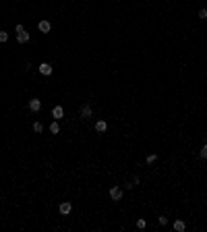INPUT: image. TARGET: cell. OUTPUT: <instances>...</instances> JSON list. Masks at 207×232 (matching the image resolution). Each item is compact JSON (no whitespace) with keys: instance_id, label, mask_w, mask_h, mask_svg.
I'll return each instance as SVG.
<instances>
[{"instance_id":"obj_1","label":"cell","mask_w":207,"mask_h":232,"mask_svg":"<svg viewBox=\"0 0 207 232\" xmlns=\"http://www.w3.org/2000/svg\"><path fill=\"white\" fill-rule=\"evenodd\" d=\"M15 31H17V41H19V44H27V41H29V33L25 31L23 25H17Z\"/></svg>"},{"instance_id":"obj_2","label":"cell","mask_w":207,"mask_h":232,"mask_svg":"<svg viewBox=\"0 0 207 232\" xmlns=\"http://www.w3.org/2000/svg\"><path fill=\"white\" fill-rule=\"evenodd\" d=\"M110 199L112 201H120V199H122V189H120V187H112L110 189Z\"/></svg>"},{"instance_id":"obj_3","label":"cell","mask_w":207,"mask_h":232,"mask_svg":"<svg viewBox=\"0 0 207 232\" xmlns=\"http://www.w3.org/2000/svg\"><path fill=\"white\" fill-rule=\"evenodd\" d=\"M40 73H41V75H46V77L52 75V64H48V62H41V64H40Z\"/></svg>"},{"instance_id":"obj_4","label":"cell","mask_w":207,"mask_h":232,"mask_svg":"<svg viewBox=\"0 0 207 232\" xmlns=\"http://www.w3.org/2000/svg\"><path fill=\"white\" fill-rule=\"evenodd\" d=\"M52 116H54V120L62 118V116H64V110H62V106H54V108H52Z\"/></svg>"},{"instance_id":"obj_5","label":"cell","mask_w":207,"mask_h":232,"mask_svg":"<svg viewBox=\"0 0 207 232\" xmlns=\"http://www.w3.org/2000/svg\"><path fill=\"white\" fill-rule=\"evenodd\" d=\"M40 108H41V102L37 100V97H33V100H29V110H33V112H37Z\"/></svg>"},{"instance_id":"obj_6","label":"cell","mask_w":207,"mask_h":232,"mask_svg":"<svg viewBox=\"0 0 207 232\" xmlns=\"http://www.w3.org/2000/svg\"><path fill=\"white\" fill-rule=\"evenodd\" d=\"M95 131L97 133H106V131H108V122H106V120H97L95 122Z\"/></svg>"},{"instance_id":"obj_7","label":"cell","mask_w":207,"mask_h":232,"mask_svg":"<svg viewBox=\"0 0 207 232\" xmlns=\"http://www.w3.org/2000/svg\"><path fill=\"white\" fill-rule=\"evenodd\" d=\"M70 209H73V205H70L69 201H64V203H60V213H62V216H66V213H70Z\"/></svg>"},{"instance_id":"obj_8","label":"cell","mask_w":207,"mask_h":232,"mask_svg":"<svg viewBox=\"0 0 207 232\" xmlns=\"http://www.w3.org/2000/svg\"><path fill=\"white\" fill-rule=\"evenodd\" d=\"M37 27H40L41 33H48V31H50V21H46V19L40 21V25H37Z\"/></svg>"},{"instance_id":"obj_9","label":"cell","mask_w":207,"mask_h":232,"mask_svg":"<svg viewBox=\"0 0 207 232\" xmlns=\"http://www.w3.org/2000/svg\"><path fill=\"white\" fill-rule=\"evenodd\" d=\"M174 230H176V232H182V230H186V224L182 222V220H176V222H174Z\"/></svg>"},{"instance_id":"obj_10","label":"cell","mask_w":207,"mask_h":232,"mask_svg":"<svg viewBox=\"0 0 207 232\" xmlns=\"http://www.w3.org/2000/svg\"><path fill=\"white\" fill-rule=\"evenodd\" d=\"M91 112H93V110H91V106H81V116H83V118H89Z\"/></svg>"},{"instance_id":"obj_11","label":"cell","mask_w":207,"mask_h":232,"mask_svg":"<svg viewBox=\"0 0 207 232\" xmlns=\"http://www.w3.org/2000/svg\"><path fill=\"white\" fill-rule=\"evenodd\" d=\"M50 133H54V135H58V133H60V127H58V122H56V120L50 124Z\"/></svg>"},{"instance_id":"obj_12","label":"cell","mask_w":207,"mask_h":232,"mask_svg":"<svg viewBox=\"0 0 207 232\" xmlns=\"http://www.w3.org/2000/svg\"><path fill=\"white\" fill-rule=\"evenodd\" d=\"M145 226H147V222H145L143 218H139V220H137V228H141V230H143Z\"/></svg>"},{"instance_id":"obj_13","label":"cell","mask_w":207,"mask_h":232,"mask_svg":"<svg viewBox=\"0 0 207 232\" xmlns=\"http://www.w3.org/2000/svg\"><path fill=\"white\" fill-rule=\"evenodd\" d=\"M41 129H44V124L41 122H33V131L35 133H41Z\"/></svg>"},{"instance_id":"obj_14","label":"cell","mask_w":207,"mask_h":232,"mask_svg":"<svg viewBox=\"0 0 207 232\" xmlns=\"http://www.w3.org/2000/svg\"><path fill=\"white\" fill-rule=\"evenodd\" d=\"M6 40H8V33L6 31H0V44H4Z\"/></svg>"},{"instance_id":"obj_15","label":"cell","mask_w":207,"mask_h":232,"mask_svg":"<svg viewBox=\"0 0 207 232\" xmlns=\"http://www.w3.org/2000/svg\"><path fill=\"white\" fill-rule=\"evenodd\" d=\"M199 156H201V157H207V143H205V145H203V147L199 149Z\"/></svg>"},{"instance_id":"obj_16","label":"cell","mask_w":207,"mask_h":232,"mask_svg":"<svg viewBox=\"0 0 207 232\" xmlns=\"http://www.w3.org/2000/svg\"><path fill=\"white\" fill-rule=\"evenodd\" d=\"M155 160H158V156H155V153H151V156H147V164H153Z\"/></svg>"},{"instance_id":"obj_17","label":"cell","mask_w":207,"mask_h":232,"mask_svg":"<svg viewBox=\"0 0 207 232\" xmlns=\"http://www.w3.org/2000/svg\"><path fill=\"white\" fill-rule=\"evenodd\" d=\"M199 17H201V19H207V11H205V8H201V11H199Z\"/></svg>"},{"instance_id":"obj_18","label":"cell","mask_w":207,"mask_h":232,"mask_svg":"<svg viewBox=\"0 0 207 232\" xmlns=\"http://www.w3.org/2000/svg\"><path fill=\"white\" fill-rule=\"evenodd\" d=\"M159 224L166 226V224H168V218H166V216H159Z\"/></svg>"}]
</instances>
